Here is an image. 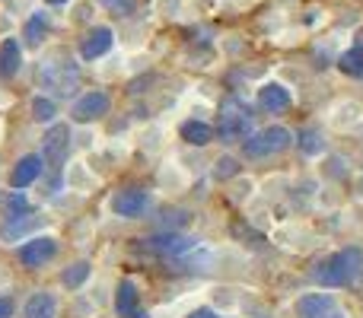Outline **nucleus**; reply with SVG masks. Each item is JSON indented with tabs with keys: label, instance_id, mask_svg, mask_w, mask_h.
Instances as JSON below:
<instances>
[{
	"label": "nucleus",
	"instance_id": "1",
	"mask_svg": "<svg viewBox=\"0 0 363 318\" xmlns=\"http://www.w3.org/2000/svg\"><path fill=\"white\" fill-rule=\"evenodd\" d=\"M363 274V251L360 249H341L335 255H328L325 261H319L313 268V280L322 287H351L354 280Z\"/></svg>",
	"mask_w": 363,
	"mask_h": 318
},
{
	"label": "nucleus",
	"instance_id": "2",
	"mask_svg": "<svg viewBox=\"0 0 363 318\" xmlns=\"http://www.w3.org/2000/svg\"><path fill=\"white\" fill-rule=\"evenodd\" d=\"M252 131V112L242 99L230 96V99L220 106V125H217V134L223 144H236V140H245Z\"/></svg>",
	"mask_w": 363,
	"mask_h": 318
},
{
	"label": "nucleus",
	"instance_id": "3",
	"mask_svg": "<svg viewBox=\"0 0 363 318\" xmlns=\"http://www.w3.org/2000/svg\"><path fill=\"white\" fill-rule=\"evenodd\" d=\"M245 144V157L252 159H268V157H277L290 147V131L287 127H264V131L252 134V137L242 140Z\"/></svg>",
	"mask_w": 363,
	"mask_h": 318
},
{
	"label": "nucleus",
	"instance_id": "4",
	"mask_svg": "<svg viewBox=\"0 0 363 318\" xmlns=\"http://www.w3.org/2000/svg\"><path fill=\"white\" fill-rule=\"evenodd\" d=\"M70 150V131L67 125H55L48 134H45V144H42V159L51 172H61L64 159H67Z\"/></svg>",
	"mask_w": 363,
	"mask_h": 318
},
{
	"label": "nucleus",
	"instance_id": "5",
	"mask_svg": "<svg viewBox=\"0 0 363 318\" xmlns=\"http://www.w3.org/2000/svg\"><path fill=\"white\" fill-rule=\"evenodd\" d=\"M55 255H57V239H51V236L29 239V242L19 245V251H16L23 268H42V264H48Z\"/></svg>",
	"mask_w": 363,
	"mask_h": 318
},
{
	"label": "nucleus",
	"instance_id": "6",
	"mask_svg": "<svg viewBox=\"0 0 363 318\" xmlns=\"http://www.w3.org/2000/svg\"><path fill=\"white\" fill-rule=\"evenodd\" d=\"M77 76L80 74H77V67L70 61H48L42 67V83L48 89H55V93H64V96L77 86Z\"/></svg>",
	"mask_w": 363,
	"mask_h": 318
},
{
	"label": "nucleus",
	"instance_id": "7",
	"mask_svg": "<svg viewBox=\"0 0 363 318\" xmlns=\"http://www.w3.org/2000/svg\"><path fill=\"white\" fill-rule=\"evenodd\" d=\"M108 96L102 93V89H93V93L80 96V99L74 102V108H70V115H74V121H80V125H86V121H96L102 118V115H108Z\"/></svg>",
	"mask_w": 363,
	"mask_h": 318
},
{
	"label": "nucleus",
	"instance_id": "8",
	"mask_svg": "<svg viewBox=\"0 0 363 318\" xmlns=\"http://www.w3.org/2000/svg\"><path fill=\"white\" fill-rule=\"evenodd\" d=\"M150 207V194L144 191V188H125V191H118L112 198V210L118 213V217H140V213Z\"/></svg>",
	"mask_w": 363,
	"mask_h": 318
},
{
	"label": "nucleus",
	"instance_id": "9",
	"mask_svg": "<svg viewBox=\"0 0 363 318\" xmlns=\"http://www.w3.org/2000/svg\"><path fill=\"white\" fill-rule=\"evenodd\" d=\"M296 312H300V318H345L338 309V302H335L328 293L303 296V300L296 302Z\"/></svg>",
	"mask_w": 363,
	"mask_h": 318
},
{
	"label": "nucleus",
	"instance_id": "10",
	"mask_svg": "<svg viewBox=\"0 0 363 318\" xmlns=\"http://www.w3.org/2000/svg\"><path fill=\"white\" fill-rule=\"evenodd\" d=\"M194 245H198L194 239L176 236V232H169V236L144 239V249H147V251H157V255H185V251H191Z\"/></svg>",
	"mask_w": 363,
	"mask_h": 318
},
{
	"label": "nucleus",
	"instance_id": "11",
	"mask_svg": "<svg viewBox=\"0 0 363 318\" xmlns=\"http://www.w3.org/2000/svg\"><path fill=\"white\" fill-rule=\"evenodd\" d=\"M258 106H262L264 112H271V115L287 112L290 108V93L281 86V83H264V86L258 89Z\"/></svg>",
	"mask_w": 363,
	"mask_h": 318
},
{
	"label": "nucleus",
	"instance_id": "12",
	"mask_svg": "<svg viewBox=\"0 0 363 318\" xmlns=\"http://www.w3.org/2000/svg\"><path fill=\"white\" fill-rule=\"evenodd\" d=\"M23 67V51H19L16 38H4L0 42V80H13Z\"/></svg>",
	"mask_w": 363,
	"mask_h": 318
},
{
	"label": "nucleus",
	"instance_id": "13",
	"mask_svg": "<svg viewBox=\"0 0 363 318\" xmlns=\"http://www.w3.org/2000/svg\"><path fill=\"white\" fill-rule=\"evenodd\" d=\"M42 166H45V159L42 157H23L13 166V172H10V185L13 188H29L32 181L42 175Z\"/></svg>",
	"mask_w": 363,
	"mask_h": 318
},
{
	"label": "nucleus",
	"instance_id": "14",
	"mask_svg": "<svg viewBox=\"0 0 363 318\" xmlns=\"http://www.w3.org/2000/svg\"><path fill=\"white\" fill-rule=\"evenodd\" d=\"M108 48H112V29H106V25H96V29L86 32V38H83L80 55L86 57V61H93V57L106 55Z\"/></svg>",
	"mask_w": 363,
	"mask_h": 318
},
{
	"label": "nucleus",
	"instance_id": "15",
	"mask_svg": "<svg viewBox=\"0 0 363 318\" xmlns=\"http://www.w3.org/2000/svg\"><path fill=\"white\" fill-rule=\"evenodd\" d=\"M179 134L185 144H194V147H207L213 140V127L204 125V121H185V125L179 127Z\"/></svg>",
	"mask_w": 363,
	"mask_h": 318
},
{
	"label": "nucleus",
	"instance_id": "16",
	"mask_svg": "<svg viewBox=\"0 0 363 318\" xmlns=\"http://www.w3.org/2000/svg\"><path fill=\"white\" fill-rule=\"evenodd\" d=\"M26 318H57V302L51 293H35L26 302Z\"/></svg>",
	"mask_w": 363,
	"mask_h": 318
},
{
	"label": "nucleus",
	"instance_id": "17",
	"mask_svg": "<svg viewBox=\"0 0 363 318\" xmlns=\"http://www.w3.org/2000/svg\"><path fill=\"white\" fill-rule=\"evenodd\" d=\"M134 306H138V287L131 280H121L118 296H115V309H118V315H134Z\"/></svg>",
	"mask_w": 363,
	"mask_h": 318
},
{
	"label": "nucleus",
	"instance_id": "18",
	"mask_svg": "<svg viewBox=\"0 0 363 318\" xmlns=\"http://www.w3.org/2000/svg\"><path fill=\"white\" fill-rule=\"evenodd\" d=\"M45 29H48V19H45V13H35V16H32L29 23H26V32H23L26 45H29V48H35V45L42 42Z\"/></svg>",
	"mask_w": 363,
	"mask_h": 318
},
{
	"label": "nucleus",
	"instance_id": "19",
	"mask_svg": "<svg viewBox=\"0 0 363 318\" xmlns=\"http://www.w3.org/2000/svg\"><path fill=\"white\" fill-rule=\"evenodd\" d=\"M338 67L345 70L347 76H363V48L345 51V55H341V61H338Z\"/></svg>",
	"mask_w": 363,
	"mask_h": 318
},
{
	"label": "nucleus",
	"instance_id": "20",
	"mask_svg": "<svg viewBox=\"0 0 363 318\" xmlns=\"http://www.w3.org/2000/svg\"><path fill=\"white\" fill-rule=\"evenodd\" d=\"M86 277H89V264H86V261H77V264H70V268L61 274V283L74 290V287H80Z\"/></svg>",
	"mask_w": 363,
	"mask_h": 318
},
{
	"label": "nucleus",
	"instance_id": "21",
	"mask_svg": "<svg viewBox=\"0 0 363 318\" xmlns=\"http://www.w3.org/2000/svg\"><path fill=\"white\" fill-rule=\"evenodd\" d=\"M99 4L115 16H134V10H138V0H99Z\"/></svg>",
	"mask_w": 363,
	"mask_h": 318
},
{
	"label": "nucleus",
	"instance_id": "22",
	"mask_svg": "<svg viewBox=\"0 0 363 318\" xmlns=\"http://www.w3.org/2000/svg\"><path fill=\"white\" fill-rule=\"evenodd\" d=\"M32 118H35V121H51V118H55V102L42 99V96H38V99H32Z\"/></svg>",
	"mask_w": 363,
	"mask_h": 318
},
{
	"label": "nucleus",
	"instance_id": "23",
	"mask_svg": "<svg viewBox=\"0 0 363 318\" xmlns=\"http://www.w3.org/2000/svg\"><path fill=\"white\" fill-rule=\"evenodd\" d=\"M19 213H26V198L13 191L10 198H6V217H19Z\"/></svg>",
	"mask_w": 363,
	"mask_h": 318
},
{
	"label": "nucleus",
	"instance_id": "24",
	"mask_svg": "<svg viewBox=\"0 0 363 318\" xmlns=\"http://www.w3.org/2000/svg\"><path fill=\"white\" fill-rule=\"evenodd\" d=\"M300 147H303V153H319V150H322L319 134H315V131H306V134H303V140H300Z\"/></svg>",
	"mask_w": 363,
	"mask_h": 318
},
{
	"label": "nucleus",
	"instance_id": "25",
	"mask_svg": "<svg viewBox=\"0 0 363 318\" xmlns=\"http://www.w3.org/2000/svg\"><path fill=\"white\" fill-rule=\"evenodd\" d=\"M236 172H239L236 159H220L217 162V175H220V178H226V175H236Z\"/></svg>",
	"mask_w": 363,
	"mask_h": 318
},
{
	"label": "nucleus",
	"instance_id": "26",
	"mask_svg": "<svg viewBox=\"0 0 363 318\" xmlns=\"http://www.w3.org/2000/svg\"><path fill=\"white\" fill-rule=\"evenodd\" d=\"M188 318H220V315H217V312H211V309H194V312L188 315Z\"/></svg>",
	"mask_w": 363,
	"mask_h": 318
},
{
	"label": "nucleus",
	"instance_id": "27",
	"mask_svg": "<svg viewBox=\"0 0 363 318\" xmlns=\"http://www.w3.org/2000/svg\"><path fill=\"white\" fill-rule=\"evenodd\" d=\"M13 315V302L10 300H0V318H10Z\"/></svg>",
	"mask_w": 363,
	"mask_h": 318
},
{
	"label": "nucleus",
	"instance_id": "28",
	"mask_svg": "<svg viewBox=\"0 0 363 318\" xmlns=\"http://www.w3.org/2000/svg\"><path fill=\"white\" fill-rule=\"evenodd\" d=\"M45 4H51V6H61V4H67V0H45Z\"/></svg>",
	"mask_w": 363,
	"mask_h": 318
}]
</instances>
